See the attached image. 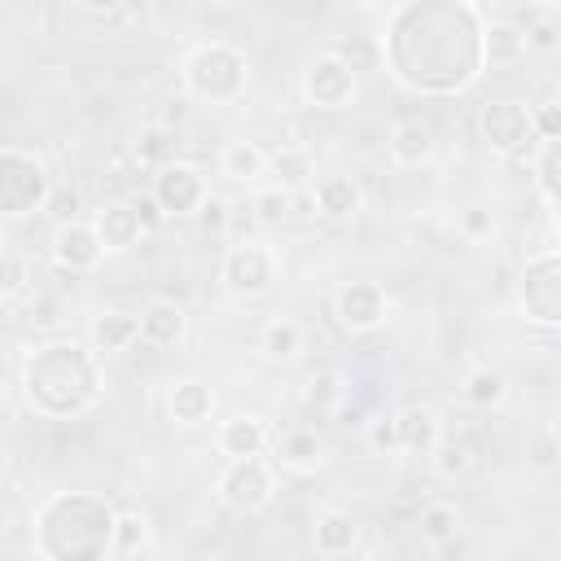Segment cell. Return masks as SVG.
Here are the masks:
<instances>
[{"mask_svg":"<svg viewBox=\"0 0 561 561\" xmlns=\"http://www.w3.org/2000/svg\"><path fill=\"white\" fill-rule=\"evenodd\" d=\"M526 53H530V44H526V26L522 22H513V18H486V26H482V57L491 66H513Z\"/></svg>","mask_w":561,"mask_h":561,"instance_id":"obj_21","label":"cell"},{"mask_svg":"<svg viewBox=\"0 0 561 561\" xmlns=\"http://www.w3.org/2000/svg\"><path fill=\"white\" fill-rule=\"evenodd\" d=\"M131 202H136V210H140V219H145V228H158V224L167 219V215H162V206L153 202V193H136Z\"/></svg>","mask_w":561,"mask_h":561,"instance_id":"obj_40","label":"cell"},{"mask_svg":"<svg viewBox=\"0 0 561 561\" xmlns=\"http://www.w3.org/2000/svg\"><path fill=\"white\" fill-rule=\"evenodd\" d=\"M131 342H140V316H131V311H96L88 320V346L96 355H118Z\"/></svg>","mask_w":561,"mask_h":561,"instance_id":"obj_20","label":"cell"},{"mask_svg":"<svg viewBox=\"0 0 561 561\" xmlns=\"http://www.w3.org/2000/svg\"><path fill=\"white\" fill-rule=\"evenodd\" d=\"M390 316V294L377 280H346L333 289V320L346 333H373Z\"/></svg>","mask_w":561,"mask_h":561,"instance_id":"obj_7","label":"cell"},{"mask_svg":"<svg viewBox=\"0 0 561 561\" xmlns=\"http://www.w3.org/2000/svg\"><path fill=\"white\" fill-rule=\"evenodd\" d=\"M44 210H48V219H53L57 228H61V224H79V219H83V193H79L75 184H57Z\"/></svg>","mask_w":561,"mask_h":561,"instance_id":"obj_32","label":"cell"},{"mask_svg":"<svg viewBox=\"0 0 561 561\" xmlns=\"http://www.w3.org/2000/svg\"><path fill=\"white\" fill-rule=\"evenodd\" d=\"M171 145H175V131H167V127H145L140 131V140H136V162L140 167H153V171H162L171 158Z\"/></svg>","mask_w":561,"mask_h":561,"instance_id":"obj_30","label":"cell"},{"mask_svg":"<svg viewBox=\"0 0 561 561\" xmlns=\"http://www.w3.org/2000/svg\"><path fill=\"white\" fill-rule=\"evenodd\" d=\"M526 456L535 469H557L561 465V430L552 421H539L526 438Z\"/></svg>","mask_w":561,"mask_h":561,"instance_id":"obj_29","label":"cell"},{"mask_svg":"<svg viewBox=\"0 0 561 561\" xmlns=\"http://www.w3.org/2000/svg\"><path fill=\"white\" fill-rule=\"evenodd\" d=\"M272 465L289 473H316L324 465V438L307 425H289L272 434Z\"/></svg>","mask_w":561,"mask_h":561,"instance_id":"obj_14","label":"cell"},{"mask_svg":"<svg viewBox=\"0 0 561 561\" xmlns=\"http://www.w3.org/2000/svg\"><path fill=\"white\" fill-rule=\"evenodd\" d=\"M311 206L320 219L342 224V219H355L364 210V188L351 175H320L311 184Z\"/></svg>","mask_w":561,"mask_h":561,"instance_id":"obj_17","label":"cell"},{"mask_svg":"<svg viewBox=\"0 0 561 561\" xmlns=\"http://www.w3.org/2000/svg\"><path fill=\"white\" fill-rule=\"evenodd\" d=\"M460 399H465L469 408L491 412V408H500V403L508 399V377H504L500 368H491V364H478V368L465 373V381H460Z\"/></svg>","mask_w":561,"mask_h":561,"instance_id":"obj_25","label":"cell"},{"mask_svg":"<svg viewBox=\"0 0 561 561\" xmlns=\"http://www.w3.org/2000/svg\"><path fill=\"white\" fill-rule=\"evenodd\" d=\"M276 276H280V254L267 241H259V237H245V241L228 245V254L219 263V280L237 298H263V294H272Z\"/></svg>","mask_w":561,"mask_h":561,"instance_id":"obj_5","label":"cell"},{"mask_svg":"<svg viewBox=\"0 0 561 561\" xmlns=\"http://www.w3.org/2000/svg\"><path fill=\"white\" fill-rule=\"evenodd\" d=\"M267 180L285 193H298V188H311L316 184V158L307 145H280L272 149V171Z\"/></svg>","mask_w":561,"mask_h":561,"instance_id":"obj_24","label":"cell"},{"mask_svg":"<svg viewBox=\"0 0 561 561\" xmlns=\"http://www.w3.org/2000/svg\"><path fill=\"white\" fill-rule=\"evenodd\" d=\"M136 316H140V342L153 351H171L188 333V311L175 298H149Z\"/></svg>","mask_w":561,"mask_h":561,"instance_id":"obj_12","label":"cell"},{"mask_svg":"<svg viewBox=\"0 0 561 561\" xmlns=\"http://www.w3.org/2000/svg\"><path fill=\"white\" fill-rule=\"evenodd\" d=\"M416 526H421V535H425L430 543H451V539L460 535L465 517H460V508H456L451 500H430V504H421Z\"/></svg>","mask_w":561,"mask_h":561,"instance_id":"obj_27","label":"cell"},{"mask_svg":"<svg viewBox=\"0 0 561 561\" xmlns=\"http://www.w3.org/2000/svg\"><path fill=\"white\" fill-rule=\"evenodd\" d=\"M289 206H294V193H285V188H276V184H267V188L254 193V219H259L263 228H276V224L289 215Z\"/></svg>","mask_w":561,"mask_h":561,"instance_id":"obj_31","label":"cell"},{"mask_svg":"<svg viewBox=\"0 0 561 561\" xmlns=\"http://www.w3.org/2000/svg\"><path fill=\"white\" fill-rule=\"evenodd\" d=\"M526 44H530V53H548V48H557V22L548 18V13H526Z\"/></svg>","mask_w":561,"mask_h":561,"instance_id":"obj_35","label":"cell"},{"mask_svg":"<svg viewBox=\"0 0 561 561\" xmlns=\"http://www.w3.org/2000/svg\"><path fill=\"white\" fill-rule=\"evenodd\" d=\"M167 412L184 430L206 425L215 416V390H210V381H202V377H175L167 386Z\"/></svg>","mask_w":561,"mask_h":561,"instance_id":"obj_15","label":"cell"},{"mask_svg":"<svg viewBox=\"0 0 561 561\" xmlns=\"http://www.w3.org/2000/svg\"><path fill=\"white\" fill-rule=\"evenodd\" d=\"M267 171H272V153L263 149V145H254V140H232L224 153H219V175H228L232 184H259V180H267Z\"/></svg>","mask_w":561,"mask_h":561,"instance_id":"obj_23","label":"cell"},{"mask_svg":"<svg viewBox=\"0 0 561 561\" xmlns=\"http://www.w3.org/2000/svg\"><path fill=\"white\" fill-rule=\"evenodd\" d=\"M193 219H197V228H202V232L224 237V232H228V219H232V206H228L219 193H210V197H206V206H202Z\"/></svg>","mask_w":561,"mask_h":561,"instance_id":"obj_36","label":"cell"},{"mask_svg":"<svg viewBox=\"0 0 561 561\" xmlns=\"http://www.w3.org/2000/svg\"><path fill=\"white\" fill-rule=\"evenodd\" d=\"M386 149H390V158L399 167H425L434 158V149H438V136H434V127L425 118H399L390 127Z\"/></svg>","mask_w":561,"mask_h":561,"instance_id":"obj_18","label":"cell"},{"mask_svg":"<svg viewBox=\"0 0 561 561\" xmlns=\"http://www.w3.org/2000/svg\"><path fill=\"white\" fill-rule=\"evenodd\" d=\"M311 548L324 557V561H342L359 548V522L346 513V508H324L316 522H311Z\"/></svg>","mask_w":561,"mask_h":561,"instance_id":"obj_16","label":"cell"},{"mask_svg":"<svg viewBox=\"0 0 561 561\" xmlns=\"http://www.w3.org/2000/svg\"><path fill=\"white\" fill-rule=\"evenodd\" d=\"M259 351H263L267 364H294L307 351V329L294 316H272L259 329Z\"/></svg>","mask_w":561,"mask_h":561,"instance_id":"obj_22","label":"cell"},{"mask_svg":"<svg viewBox=\"0 0 561 561\" xmlns=\"http://www.w3.org/2000/svg\"><path fill=\"white\" fill-rule=\"evenodd\" d=\"M535 162H548V167L557 162V171H561V140H543V149H539V158H535ZM552 193H561V184H557Z\"/></svg>","mask_w":561,"mask_h":561,"instance_id":"obj_41","label":"cell"},{"mask_svg":"<svg viewBox=\"0 0 561 561\" xmlns=\"http://www.w3.org/2000/svg\"><path fill=\"white\" fill-rule=\"evenodd\" d=\"M26 289H35V263L22 254V250H4V259H0V302L4 307H18V298L26 294Z\"/></svg>","mask_w":561,"mask_h":561,"instance_id":"obj_26","label":"cell"},{"mask_svg":"<svg viewBox=\"0 0 561 561\" xmlns=\"http://www.w3.org/2000/svg\"><path fill=\"white\" fill-rule=\"evenodd\" d=\"M0 167H4V175H0V206H4L9 219H26L31 210L48 206L57 184H53V175H48L39 153H31L22 145H4L0 149Z\"/></svg>","mask_w":561,"mask_h":561,"instance_id":"obj_3","label":"cell"},{"mask_svg":"<svg viewBox=\"0 0 561 561\" xmlns=\"http://www.w3.org/2000/svg\"><path fill=\"white\" fill-rule=\"evenodd\" d=\"M145 543H149L145 517H140V513H118V522H114V548H118V552H136V548H145Z\"/></svg>","mask_w":561,"mask_h":561,"instance_id":"obj_33","label":"cell"},{"mask_svg":"<svg viewBox=\"0 0 561 561\" xmlns=\"http://www.w3.org/2000/svg\"><path fill=\"white\" fill-rule=\"evenodd\" d=\"M478 127H482V140L495 149V153H517L526 149V140L535 136V118L522 101H508V96H495L478 110Z\"/></svg>","mask_w":561,"mask_h":561,"instance_id":"obj_9","label":"cell"},{"mask_svg":"<svg viewBox=\"0 0 561 561\" xmlns=\"http://www.w3.org/2000/svg\"><path fill=\"white\" fill-rule=\"evenodd\" d=\"M66 381L79 386V390H88V394H101L96 351L83 346V342H70V337L31 346V355H26V364H22V394H26V408L39 412V416H48L53 390H61Z\"/></svg>","mask_w":561,"mask_h":561,"instance_id":"obj_1","label":"cell"},{"mask_svg":"<svg viewBox=\"0 0 561 561\" xmlns=\"http://www.w3.org/2000/svg\"><path fill=\"white\" fill-rule=\"evenodd\" d=\"M272 425L263 421V416H228V421H219V430H215V447H219V456H228V460H254V456H263L267 447H272Z\"/></svg>","mask_w":561,"mask_h":561,"instance_id":"obj_13","label":"cell"},{"mask_svg":"<svg viewBox=\"0 0 561 561\" xmlns=\"http://www.w3.org/2000/svg\"><path fill=\"white\" fill-rule=\"evenodd\" d=\"M215 500L237 517H259L276 500V469L267 456L254 460H228L215 478Z\"/></svg>","mask_w":561,"mask_h":561,"instance_id":"obj_4","label":"cell"},{"mask_svg":"<svg viewBox=\"0 0 561 561\" xmlns=\"http://www.w3.org/2000/svg\"><path fill=\"white\" fill-rule=\"evenodd\" d=\"M495 232V215L486 206H465L460 210V237L465 241H486Z\"/></svg>","mask_w":561,"mask_h":561,"instance_id":"obj_37","label":"cell"},{"mask_svg":"<svg viewBox=\"0 0 561 561\" xmlns=\"http://www.w3.org/2000/svg\"><path fill=\"white\" fill-rule=\"evenodd\" d=\"M359 96V70L351 61H342L333 48L316 53L302 70V101L316 105V110H351V101Z\"/></svg>","mask_w":561,"mask_h":561,"instance_id":"obj_6","label":"cell"},{"mask_svg":"<svg viewBox=\"0 0 561 561\" xmlns=\"http://www.w3.org/2000/svg\"><path fill=\"white\" fill-rule=\"evenodd\" d=\"M48 254H53V263H57L61 272H70V276H88V272L101 267L105 245H101L92 219H79V224H61V228H53V245H48Z\"/></svg>","mask_w":561,"mask_h":561,"instance_id":"obj_10","label":"cell"},{"mask_svg":"<svg viewBox=\"0 0 561 561\" xmlns=\"http://www.w3.org/2000/svg\"><path fill=\"white\" fill-rule=\"evenodd\" d=\"M530 118H535V136L539 140H561V101L530 110Z\"/></svg>","mask_w":561,"mask_h":561,"instance_id":"obj_39","label":"cell"},{"mask_svg":"<svg viewBox=\"0 0 561 561\" xmlns=\"http://www.w3.org/2000/svg\"><path fill=\"white\" fill-rule=\"evenodd\" d=\"M430 465H434L438 478H465L473 469V443L465 434H443V443L434 447Z\"/></svg>","mask_w":561,"mask_h":561,"instance_id":"obj_28","label":"cell"},{"mask_svg":"<svg viewBox=\"0 0 561 561\" xmlns=\"http://www.w3.org/2000/svg\"><path fill=\"white\" fill-rule=\"evenodd\" d=\"M394 421H399V451H412V456H434V447L447 434L438 412L425 408V403H412V408L394 412Z\"/></svg>","mask_w":561,"mask_h":561,"instance_id":"obj_19","label":"cell"},{"mask_svg":"<svg viewBox=\"0 0 561 561\" xmlns=\"http://www.w3.org/2000/svg\"><path fill=\"white\" fill-rule=\"evenodd\" d=\"M149 193H153V202L162 206V215L171 219V215H197V210L206 206V197H210V184H206V175H202L197 167H188V162H167L162 171H153Z\"/></svg>","mask_w":561,"mask_h":561,"instance_id":"obj_8","label":"cell"},{"mask_svg":"<svg viewBox=\"0 0 561 561\" xmlns=\"http://www.w3.org/2000/svg\"><path fill=\"white\" fill-rule=\"evenodd\" d=\"M92 228H96L105 254H127V250H136L140 237L149 232L131 197H114V202H105V206L92 215Z\"/></svg>","mask_w":561,"mask_h":561,"instance_id":"obj_11","label":"cell"},{"mask_svg":"<svg viewBox=\"0 0 561 561\" xmlns=\"http://www.w3.org/2000/svg\"><path fill=\"white\" fill-rule=\"evenodd\" d=\"M79 13H83L88 22H101V26H123V22L136 18L131 4H79Z\"/></svg>","mask_w":561,"mask_h":561,"instance_id":"obj_38","label":"cell"},{"mask_svg":"<svg viewBox=\"0 0 561 561\" xmlns=\"http://www.w3.org/2000/svg\"><path fill=\"white\" fill-rule=\"evenodd\" d=\"M364 443H368L377 456H394V451H399V421H394V416H373L368 430H364Z\"/></svg>","mask_w":561,"mask_h":561,"instance_id":"obj_34","label":"cell"},{"mask_svg":"<svg viewBox=\"0 0 561 561\" xmlns=\"http://www.w3.org/2000/svg\"><path fill=\"white\" fill-rule=\"evenodd\" d=\"M250 83V57L228 39H206L184 57V88L210 105H228Z\"/></svg>","mask_w":561,"mask_h":561,"instance_id":"obj_2","label":"cell"}]
</instances>
